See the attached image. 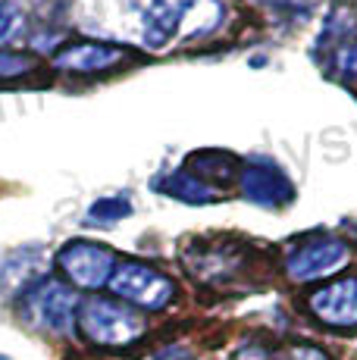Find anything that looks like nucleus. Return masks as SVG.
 <instances>
[{
	"label": "nucleus",
	"instance_id": "nucleus-1",
	"mask_svg": "<svg viewBox=\"0 0 357 360\" xmlns=\"http://www.w3.org/2000/svg\"><path fill=\"white\" fill-rule=\"evenodd\" d=\"M116 19L104 25L110 38L148 51H163L176 38L214 32L223 19L219 0H113Z\"/></svg>",
	"mask_w": 357,
	"mask_h": 360
},
{
	"label": "nucleus",
	"instance_id": "nucleus-2",
	"mask_svg": "<svg viewBox=\"0 0 357 360\" xmlns=\"http://www.w3.org/2000/svg\"><path fill=\"white\" fill-rule=\"evenodd\" d=\"M79 329L94 348H129L138 338H144L148 323L135 307L122 301H110V297H91L79 307L75 314Z\"/></svg>",
	"mask_w": 357,
	"mask_h": 360
},
{
	"label": "nucleus",
	"instance_id": "nucleus-3",
	"mask_svg": "<svg viewBox=\"0 0 357 360\" xmlns=\"http://www.w3.org/2000/svg\"><path fill=\"white\" fill-rule=\"evenodd\" d=\"M107 285L116 297L129 301L135 310H163L176 301V282L160 269L148 266V263H119V266H113Z\"/></svg>",
	"mask_w": 357,
	"mask_h": 360
},
{
	"label": "nucleus",
	"instance_id": "nucleus-4",
	"mask_svg": "<svg viewBox=\"0 0 357 360\" xmlns=\"http://www.w3.org/2000/svg\"><path fill=\"white\" fill-rule=\"evenodd\" d=\"M75 314H79V297L70 285L57 279H38L25 292V320L41 332L70 335Z\"/></svg>",
	"mask_w": 357,
	"mask_h": 360
},
{
	"label": "nucleus",
	"instance_id": "nucleus-5",
	"mask_svg": "<svg viewBox=\"0 0 357 360\" xmlns=\"http://www.w3.org/2000/svg\"><path fill=\"white\" fill-rule=\"evenodd\" d=\"M348 260H351V248L345 241L335 235H317L292 248V254L285 257V276L292 282H317L339 273Z\"/></svg>",
	"mask_w": 357,
	"mask_h": 360
},
{
	"label": "nucleus",
	"instance_id": "nucleus-6",
	"mask_svg": "<svg viewBox=\"0 0 357 360\" xmlns=\"http://www.w3.org/2000/svg\"><path fill=\"white\" fill-rule=\"evenodd\" d=\"M60 273L72 282L75 288H100L110 282L116 266L113 251L94 245V241H70L60 251Z\"/></svg>",
	"mask_w": 357,
	"mask_h": 360
},
{
	"label": "nucleus",
	"instance_id": "nucleus-7",
	"mask_svg": "<svg viewBox=\"0 0 357 360\" xmlns=\"http://www.w3.org/2000/svg\"><path fill=\"white\" fill-rule=\"evenodd\" d=\"M307 307L332 329H357V276H345L317 288L307 297Z\"/></svg>",
	"mask_w": 357,
	"mask_h": 360
},
{
	"label": "nucleus",
	"instance_id": "nucleus-8",
	"mask_svg": "<svg viewBox=\"0 0 357 360\" xmlns=\"http://www.w3.org/2000/svg\"><path fill=\"white\" fill-rule=\"evenodd\" d=\"M242 191L248 200L260 207H270V210L285 207L294 198V188L285 172L273 160H260V157L242 166Z\"/></svg>",
	"mask_w": 357,
	"mask_h": 360
},
{
	"label": "nucleus",
	"instance_id": "nucleus-9",
	"mask_svg": "<svg viewBox=\"0 0 357 360\" xmlns=\"http://www.w3.org/2000/svg\"><path fill=\"white\" fill-rule=\"evenodd\" d=\"M132 53L122 44H100V41H82V44H70L53 57V66L63 72H79V75H94L107 72L122 63H129Z\"/></svg>",
	"mask_w": 357,
	"mask_h": 360
},
{
	"label": "nucleus",
	"instance_id": "nucleus-10",
	"mask_svg": "<svg viewBox=\"0 0 357 360\" xmlns=\"http://www.w3.org/2000/svg\"><path fill=\"white\" fill-rule=\"evenodd\" d=\"M185 266L201 282L219 285V282L235 279L242 273L245 254H242V248H197V251L185 254Z\"/></svg>",
	"mask_w": 357,
	"mask_h": 360
},
{
	"label": "nucleus",
	"instance_id": "nucleus-11",
	"mask_svg": "<svg viewBox=\"0 0 357 360\" xmlns=\"http://www.w3.org/2000/svg\"><path fill=\"white\" fill-rule=\"evenodd\" d=\"M157 188L167 191V195H173L178 200H191V204H207V200L216 198V188H210V185H204L201 179H195L191 172H173V176L167 179H157Z\"/></svg>",
	"mask_w": 357,
	"mask_h": 360
},
{
	"label": "nucleus",
	"instance_id": "nucleus-12",
	"mask_svg": "<svg viewBox=\"0 0 357 360\" xmlns=\"http://www.w3.org/2000/svg\"><path fill=\"white\" fill-rule=\"evenodd\" d=\"M132 213V204H129L126 195H107L98 198L85 213V223L88 226H113L119 219H126Z\"/></svg>",
	"mask_w": 357,
	"mask_h": 360
},
{
	"label": "nucleus",
	"instance_id": "nucleus-13",
	"mask_svg": "<svg viewBox=\"0 0 357 360\" xmlns=\"http://www.w3.org/2000/svg\"><path fill=\"white\" fill-rule=\"evenodd\" d=\"M185 166H191V169H185V172H191V176H216V179H235L238 176V163L232 160L229 154H214V150H204V154H195Z\"/></svg>",
	"mask_w": 357,
	"mask_h": 360
},
{
	"label": "nucleus",
	"instance_id": "nucleus-14",
	"mask_svg": "<svg viewBox=\"0 0 357 360\" xmlns=\"http://www.w3.org/2000/svg\"><path fill=\"white\" fill-rule=\"evenodd\" d=\"M38 60L29 53H16V51H0V82L6 79H22V75L35 72Z\"/></svg>",
	"mask_w": 357,
	"mask_h": 360
},
{
	"label": "nucleus",
	"instance_id": "nucleus-15",
	"mask_svg": "<svg viewBox=\"0 0 357 360\" xmlns=\"http://www.w3.org/2000/svg\"><path fill=\"white\" fill-rule=\"evenodd\" d=\"M335 69L342 79L357 82V41H342L335 47Z\"/></svg>",
	"mask_w": 357,
	"mask_h": 360
},
{
	"label": "nucleus",
	"instance_id": "nucleus-16",
	"mask_svg": "<svg viewBox=\"0 0 357 360\" xmlns=\"http://www.w3.org/2000/svg\"><path fill=\"white\" fill-rule=\"evenodd\" d=\"M19 22H22V13L16 0H0V44L19 29Z\"/></svg>",
	"mask_w": 357,
	"mask_h": 360
},
{
	"label": "nucleus",
	"instance_id": "nucleus-17",
	"mask_svg": "<svg viewBox=\"0 0 357 360\" xmlns=\"http://www.w3.org/2000/svg\"><path fill=\"white\" fill-rule=\"evenodd\" d=\"M154 360H197L195 354H191L185 345H167V348H160L154 354Z\"/></svg>",
	"mask_w": 357,
	"mask_h": 360
},
{
	"label": "nucleus",
	"instance_id": "nucleus-18",
	"mask_svg": "<svg viewBox=\"0 0 357 360\" xmlns=\"http://www.w3.org/2000/svg\"><path fill=\"white\" fill-rule=\"evenodd\" d=\"M288 360H329L320 348H311V345H298V348L288 351Z\"/></svg>",
	"mask_w": 357,
	"mask_h": 360
}]
</instances>
